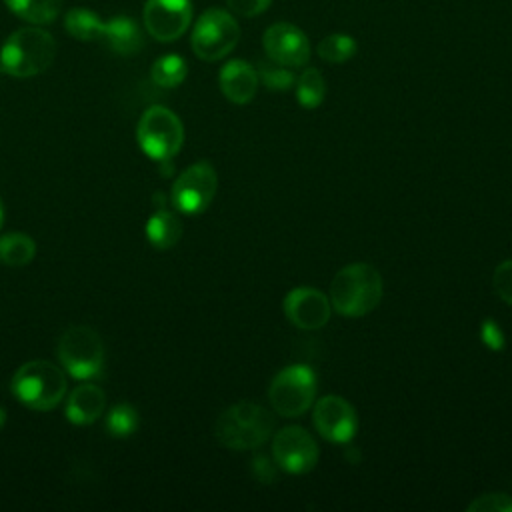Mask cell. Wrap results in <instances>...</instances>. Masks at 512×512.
<instances>
[{"label": "cell", "mask_w": 512, "mask_h": 512, "mask_svg": "<svg viewBox=\"0 0 512 512\" xmlns=\"http://www.w3.org/2000/svg\"><path fill=\"white\" fill-rule=\"evenodd\" d=\"M136 138L140 150L156 160L168 162L178 154L184 142V126L180 118L166 106H150L138 120Z\"/></svg>", "instance_id": "cell-5"}, {"label": "cell", "mask_w": 512, "mask_h": 512, "mask_svg": "<svg viewBox=\"0 0 512 512\" xmlns=\"http://www.w3.org/2000/svg\"><path fill=\"white\" fill-rule=\"evenodd\" d=\"M312 420L318 434L336 444L350 442L358 428V418L352 404L336 394L316 400Z\"/></svg>", "instance_id": "cell-12"}, {"label": "cell", "mask_w": 512, "mask_h": 512, "mask_svg": "<svg viewBox=\"0 0 512 512\" xmlns=\"http://www.w3.org/2000/svg\"><path fill=\"white\" fill-rule=\"evenodd\" d=\"M144 28L158 42H172L180 38L192 20L190 0H146Z\"/></svg>", "instance_id": "cell-11"}, {"label": "cell", "mask_w": 512, "mask_h": 512, "mask_svg": "<svg viewBox=\"0 0 512 512\" xmlns=\"http://www.w3.org/2000/svg\"><path fill=\"white\" fill-rule=\"evenodd\" d=\"M274 432V416L260 404L240 400L228 406L214 424L216 440L230 450H254Z\"/></svg>", "instance_id": "cell-3"}, {"label": "cell", "mask_w": 512, "mask_h": 512, "mask_svg": "<svg viewBox=\"0 0 512 512\" xmlns=\"http://www.w3.org/2000/svg\"><path fill=\"white\" fill-rule=\"evenodd\" d=\"M12 394L24 406L46 412L56 408L66 394V376L64 372L48 360H30L22 364L10 382Z\"/></svg>", "instance_id": "cell-4"}, {"label": "cell", "mask_w": 512, "mask_h": 512, "mask_svg": "<svg viewBox=\"0 0 512 512\" xmlns=\"http://www.w3.org/2000/svg\"><path fill=\"white\" fill-rule=\"evenodd\" d=\"M316 396V374L306 364L282 368L270 382L268 400L276 414L284 418L302 416Z\"/></svg>", "instance_id": "cell-7"}, {"label": "cell", "mask_w": 512, "mask_h": 512, "mask_svg": "<svg viewBox=\"0 0 512 512\" xmlns=\"http://www.w3.org/2000/svg\"><path fill=\"white\" fill-rule=\"evenodd\" d=\"M272 456L278 468L290 474H304L316 466V440L300 426H286L272 440Z\"/></svg>", "instance_id": "cell-10"}, {"label": "cell", "mask_w": 512, "mask_h": 512, "mask_svg": "<svg viewBox=\"0 0 512 512\" xmlns=\"http://www.w3.org/2000/svg\"><path fill=\"white\" fill-rule=\"evenodd\" d=\"M58 358L76 380H90L102 372L104 344L90 326H70L58 340Z\"/></svg>", "instance_id": "cell-6"}, {"label": "cell", "mask_w": 512, "mask_h": 512, "mask_svg": "<svg viewBox=\"0 0 512 512\" xmlns=\"http://www.w3.org/2000/svg\"><path fill=\"white\" fill-rule=\"evenodd\" d=\"M218 84L226 100L234 104H248L258 90V72L244 60H230L222 66Z\"/></svg>", "instance_id": "cell-15"}, {"label": "cell", "mask_w": 512, "mask_h": 512, "mask_svg": "<svg viewBox=\"0 0 512 512\" xmlns=\"http://www.w3.org/2000/svg\"><path fill=\"white\" fill-rule=\"evenodd\" d=\"M36 256L34 240L24 232H10L0 236V262L12 268L26 266Z\"/></svg>", "instance_id": "cell-19"}, {"label": "cell", "mask_w": 512, "mask_h": 512, "mask_svg": "<svg viewBox=\"0 0 512 512\" xmlns=\"http://www.w3.org/2000/svg\"><path fill=\"white\" fill-rule=\"evenodd\" d=\"M382 300V276L366 264L354 262L336 272L330 284L332 308L348 318L366 316Z\"/></svg>", "instance_id": "cell-1"}, {"label": "cell", "mask_w": 512, "mask_h": 512, "mask_svg": "<svg viewBox=\"0 0 512 512\" xmlns=\"http://www.w3.org/2000/svg\"><path fill=\"white\" fill-rule=\"evenodd\" d=\"M256 72H258V80H262L270 90H288L294 84V74L286 66L270 58L258 62Z\"/></svg>", "instance_id": "cell-26"}, {"label": "cell", "mask_w": 512, "mask_h": 512, "mask_svg": "<svg viewBox=\"0 0 512 512\" xmlns=\"http://www.w3.org/2000/svg\"><path fill=\"white\" fill-rule=\"evenodd\" d=\"M240 40V26L232 12L208 8L194 24L192 50L200 60L214 62L228 56Z\"/></svg>", "instance_id": "cell-8"}, {"label": "cell", "mask_w": 512, "mask_h": 512, "mask_svg": "<svg viewBox=\"0 0 512 512\" xmlns=\"http://www.w3.org/2000/svg\"><path fill=\"white\" fill-rule=\"evenodd\" d=\"M2 222H4V204L0 200V228H2Z\"/></svg>", "instance_id": "cell-33"}, {"label": "cell", "mask_w": 512, "mask_h": 512, "mask_svg": "<svg viewBox=\"0 0 512 512\" xmlns=\"http://www.w3.org/2000/svg\"><path fill=\"white\" fill-rule=\"evenodd\" d=\"M492 286L500 300L512 306V260H504L496 266L492 276Z\"/></svg>", "instance_id": "cell-28"}, {"label": "cell", "mask_w": 512, "mask_h": 512, "mask_svg": "<svg viewBox=\"0 0 512 512\" xmlns=\"http://www.w3.org/2000/svg\"><path fill=\"white\" fill-rule=\"evenodd\" d=\"M272 0H226V6L232 14L242 18H252L268 10Z\"/></svg>", "instance_id": "cell-29"}, {"label": "cell", "mask_w": 512, "mask_h": 512, "mask_svg": "<svg viewBox=\"0 0 512 512\" xmlns=\"http://www.w3.org/2000/svg\"><path fill=\"white\" fill-rule=\"evenodd\" d=\"M262 46L270 60L286 68L304 66L310 58V42L306 34L290 22H276L266 28L262 36Z\"/></svg>", "instance_id": "cell-13"}, {"label": "cell", "mask_w": 512, "mask_h": 512, "mask_svg": "<svg viewBox=\"0 0 512 512\" xmlns=\"http://www.w3.org/2000/svg\"><path fill=\"white\" fill-rule=\"evenodd\" d=\"M12 14L30 24L54 22L60 14L62 0H4Z\"/></svg>", "instance_id": "cell-20"}, {"label": "cell", "mask_w": 512, "mask_h": 512, "mask_svg": "<svg viewBox=\"0 0 512 512\" xmlns=\"http://www.w3.org/2000/svg\"><path fill=\"white\" fill-rule=\"evenodd\" d=\"M468 512H512V496L502 492L482 494L466 506Z\"/></svg>", "instance_id": "cell-27"}, {"label": "cell", "mask_w": 512, "mask_h": 512, "mask_svg": "<svg viewBox=\"0 0 512 512\" xmlns=\"http://www.w3.org/2000/svg\"><path fill=\"white\" fill-rule=\"evenodd\" d=\"M64 26L70 36H74L76 40H82V42L100 40L102 30H104V22L100 20V16L88 8L68 10L64 16Z\"/></svg>", "instance_id": "cell-21"}, {"label": "cell", "mask_w": 512, "mask_h": 512, "mask_svg": "<svg viewBox=\"0 0 512 512\" xmlns=\"http://www.w3.org/2000/svg\"><path fill=\"white\" fill-rule=\"evenodd\" d=\"M326 94V82L318 68H306L296 78V98L304 108H316L322 104Z\"/></svg>", "instance_id": "cell-23"}, {"label": "cell", "mask_w": 512, "mask_h": 512, "mask_svg": "<svg viewBox=\"0 0 512 512\" xmlns=\"http://www.w3.org/2000/svg\"><path fill=\"white\" fill-rule=\"evenodd\" d=\"M56 56L54 36L40 26H24L12 32L0 48V66L14 78L42 74Z\"/></svg>", "instance_id": "cell-2"}, {"label": "cell", "mask_w": 512, "mask_h": 512, "mask_svg": "<svg viewBox=\"0 0 512 512\" xmlns=\"http://www.w3.org/2000/svg\"><path fill=\"white\" fill-rule=\"evenodd\" d=\"M218 176L210 162L202 160L188 166L172 184V206L182 214L204 212L216 196Z\"/></svg>", "instance_id": "cell-9"}, {"label": "cell", "mask_w": 512, "mask_h": 512, "mask_svg": "<svg viewBox=\"0 0 512 512\" xmlns=\"http://www.w3.org/2000/svg\"><path fill=\"white\" fill-rule=\"evenodd\" d=\"M276 464V462H274ZM274 464L270 462L268 456H256L252 460V472L256 476V480L260 482H272L274 480V474H276V468Z\"/></svg>", "instance_id": "cell-31"}, {"label": "cell", "mask_w": 512, "mask_h": 512, "mask_svg": "<svg viewBox=\"0 0 512 512\" xmlns=\"http://www.w3.org/2000/svg\"><path fill=\"white\" fill-rule=\"evenodd\" d=\"M140 426L138 410L132 404L120 402L106 416V430L116 438L132 436Z\"/></svg>", "instance_id": "cell-25"}, {"label": "cell", "mask_w": 512, "mask_h": 512, "mask_svg": "<svg viewBox=\"0 0 512 512\" xmlns=\"http://www.w3.org/2000/svg\"><path fill=\"white\" fill-rule=\"evenodd\" d=\"M482 340L492 350H500L504 346V334H502L500 326L490 318L484 320V324H482Z\"/></svg>", "instance_id": "cell-30"}, {"label": "cell", "mask_w": 512, "mask_h": 512, "mask_svg": "<svg viewBox=\"0 0 512 512\" xmlns=\"http://www.w3.org/2000/svg\"><path fill=\"white\" fill-rule=\"evenodd\" d=\"M100 40L112 52H116L120 56H132L144 44L140 26L136 24L134 18H128V16H114L112 20L104 22V30H102Z\"/></svg>", "instance_id": "cell-17"}, {"label": "cell", "mask_w": 512, "mask_h": 512, "mask_svg": "<svg viewBox=\"0 0 512 512\" xmlns=\"http://www.w3.org/2000/svg\"><path fill=\"white\" fill-rule=\"evenodd\" d=\"M330 298L318 288L298 286L284 298V314L302 330H318L330 320Z\"/></svg>", "instance_id": "cell-14"}, {"label": "cell", "mask_w": 512, "mask_h": 512, "mask_svg": "<svg viewBox=\"0 0 512 512\" xmlns=\"http://www.w3.org/2000/svg\"><path fill=\"white\" fill-rule=\"evenodd\" d=\"M106 408V394L96 384H78L66 400V418L76 426L96 422Z\"/></svg>", "instance_id": "cell-16"}, {"label": "cell", "mask_w": 512, "mask_h": 512, "mask_svg": "<svg viewBox=\"0 0 512 512\" xmlns=\"http://www.w3.org/2000/svg\"><path fill=\"white\" fill-rule=\"evenodd\" d=\"M188 74V66H186V60L178 54H164L160 56L154 64H152V70H150V76L154 80L156 86H162V88H176L184 82Z\"/></svg>", "instance_id": "cell-22"}, {"label": "cell", "mask_w": 512, "mask_h": 512, "mask_svg": "<svg viewBox=\"0 0 512 512\" xmlns=\"http://www.w3.org/2000/svg\"><path fill=\"white\" fill-rule=\"evenodd\" d=\"M4 424H6V410L0 406V430L4 428Z\"/></svg>", "instance_id": "cell-32"}, {"label": "cell", "mask_w": 512, "mask_h": 512, "mask_svg": "<svg viewBox=\"0 0 512 512\" xmlns=\"http://www.w3.org/2000/svg\"><path fill=\"white\" fill-rule=\"evenodd\" d=\"M316 52L318 56L324 60V62H330V64H342L346 60H350L356 52V42L352 36L348 34H330L326 38H322L316 46Z\"/></svg>", "instance_id": "cell-24"}, {"label": "cell", "mask_w": 512, "mask_h": 512, "mask_svg": "<svg viewBox=\"0 0 512 512\" xmlns=\"http://www.w3.org/2000/svg\"><path fill=\"white\" fill-rule=\"evenodd\" d=\"M180 236H182V222L172 210L164 206V196H162L160 206L154 208L152 216L146 222V238L154 248L168 250L174 244H178Z\"/></svg>", "instance_id": "cell-18"}]
</instances>
